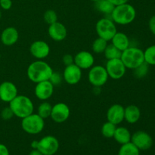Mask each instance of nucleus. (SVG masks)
Instances as JSON below:
<instances>
[{
	"label": "nucleus",
	"instance_id": "1",
	"mask_svg": "<svg viewBox=\"0 0 155 155\" xmlns=\"http://www.w3.org/2000/svg\"><path fill=\"white\" fill-rule=\"evenodd\" d=\"M53 71L49 64L43 60H36L28 66L27 76L30 81L37 83L49 80Z\"/></svg>",
	"mask_w": 155,
	"mask_h": 155
},
{
	"label": "nucleus",
	"instance_id": "2",
	"mask_svg": "<svg viewBox=\"0 0 155 155\" xmlns=\"http://www.w3.org/2000/svg\"><path fill=\"white\" fill-rule=\"evenodd\" d=\"M110 18L116 24L128 25L133 22L136 17V8L128 2L115 5L110 14Z\"/></svg>",
	"mask_w": 155,
	"mask_h": 155
},
{
	"label": "nucleus",
	"instance_id": "3",
	"mask_svg": "<svg viewBox=\"0 0 155 155\" xmlns=\"http://www.w3.org/2000/svg\"><path fill=\"white\" fill-rule=\"evenodd\" d=\"M9 107L13 111L14 115L21 119L34 113V104L33 101L28 96L24 95H17L9 102Z\"/></svg>",
	"mask_w": 155,
	"mask_h": 155
},
{
	"label": "nucleus",
	"instance_id": "4",
	"mask_svg": "<svg viewBox=\"0 0 155 155\" xmlns=\"http://www.w3.org/2000/svg\"><path fill=\"white\" fill-rule=\"evenodd\" d=\"M120 59L127 69L134 70L145 62L144 51L138 47L130 46L122 51Z\"/></svg>",
	"mask_w": 155,
	"mask_h": 155
},
{
	"label": "nucleus",
	"instance_id": "5",
	"mask_svg": "<svg viewBox=\"0 0 155 155\" xmlns=\"http://www.w3.org/2000/svg\"><path fill=\"white\" fill-rule=\"evenodd\" d=\"M21 120V128L27 134L37 135L44 130L45 120L38 114L33 113Z\"/></svg>",
	"mask_w": 155,
	"mask_h": 155
},
{
	"label": "nucleus",
	"instance_id": "6",
	"mask_svg": "<svg viewBox=\"0 0 155 155\" xmlns=\"http://www.w3.org/2000/svg\"><path fill=\"white\" fill-rule=\"evenodd\" d=\"M95 31L98 36L105 39L107 42L111 40L117 30L116 24L109 18H102L97 21L95 24Z\"/></svg>",
	"mask_w": 155,
	"mask_h": 155
},
{
	"label": "nucleus",
	"instance_id": "7",
	"mask_svg": "<svg viewBox=\"0 0 155 155\" xmlns=\"http://www.w3.org/2000/svg\"><path fill=\"white\" fill-rule=\"evenodd\" d=\"M89 70L88 80L92 86H93L94 87L101 88L107 83L109 77L104 66L93 65Z\"/></svg>",
	"mask_w": 155,
	"mask_h": 155
},
{
	"label": "nucleus",
	"instance_id": "8",
	"mask_svg": "<svg viewBox=\"0 0 155 155\" xmlns=\"http://www.w3.org/2000/svg\"><path fill=\"white\" fill-rule=\"evenodd\" d=\"M60 147L58 139L54 136L48 135L38 141L37 150L43 155H54Z\"/></svg>",
	"mask_w": 155,
	"mask_h": 155
},
{
	"label": "nucleus",
	"instance_id": "9",
	"mask_svg": "<svg viewBox=\"0 0 155 155\" xmlns=\"http://www.w3.org/2000/svg\"><path fill=\"white\" fill-rule=\"evenodd\" d=\"M104 68H105L109 78L114 80H120L124 77L127 71V68L124 64L120 58L107 60Z\"/></svg>",
	"mask_w": 155,
	"mask_h": 155
},
{
	"label": "nucleus",
	"instance_id": "10",
	"mask_svg": "<svg viewBox=\"0 0 155 155\" xmlns=\"http://www.w3.org/2000/svg\"><path fill=\"white\" fill-rule=\"evenodd\" d=\"M71 115L69 106L64 102H58L52 106L51 119L57 124H62L68 120Z\"/></svg>",
	"mask_w": 155,
	"mask_h": 155
},
{
	"label": "nucleus",
	"instance_id": "11",
	"mask_svg": "<svg viewBox=\"0 0 155 155\" xmlns=\"http://www.w3.org/2000/svg\"><path fill=\"white\" fill-rule=\"evenodd\" d=\"M131 142H133L140 151H145L152 147L153 139L148 133L139 130L132 135Z\"/></svg>",
	"mask_w": 155,
	"mask_h": 155
},
{
	"label": "nucleus",
	"instance_id": "12",
	"mask_svg": "<svg viewBox=\"0 0 155 155\" xmlns=\"http://www.w3.org/2000/svg\"><path fill=\"white\" fill-rule=\"evenodd\" d=\"M54 85L49 80L39 82L36 83L34 94L36 98L40 101H47L54 93Z\"/></svg>",
	"mask_w": 155,
	"mask_h": 155
},
{
	"label": "nucleus",
	"instance_id": "13",
	"mask_svg": "<svg viewBox=\"0 0 155 155\" xmlns=\"http://www.w3.org/2000/svg\"><path fill=\"white\" fill-rule=\"evenodd\" d=\"M82 70L75 64L65 66L63 71V79L68 84L74 86L79 83L82 78Z\"/></svg>",
	"mask_w": 155,
	"mask_h": 155
},
{
	"label": "nucleus",
	"instance_id": "14",
	"mask_svg": "<svg viewBox=\"0 0 155 155\" xmlns=\"http://www.w3.org/2000/svg\"><path fill=\"white\" fill-rule=\"evenodd\" d=\"M30 52L37 60H42L49 55L50 46L45 41L36 40L30 45Z\"/></svg>",
	"mask_w": 155,
	"mask_h": 155
},
{
	"label": "nucleus",
	"instance_id": "15",
	"mask_svg": "<svg viewBox=\"0 0 155 155\" xmlns=\"http://www.w3.org/2000/svg\"><path fill=\"white\" fill-rule=\"evenodd\" d=\"M18 95V87L11 81H4L0 84V100L9 103Z\"/></svg>",
	"mask_w": 155,
	"mask_h": 155
},
{
	"label": "nucleus",
	"instance_id": "16",
	"mask_svg": "<svg viewBox=\"0 0 155 155\" xmlns=\"http://www.w3.org/2000/svg\"><path fill=\"white\" fill-rule=\"evenodd\" d=\"M74 64L81 70H89L95 65V58L89 51H80L74 56Z\"/></svg>",
	"mask_w": 155,
	"mask_h": 155
},
{
	"label": "nucleus",
	"instance_id": "17",
	"mask_svg": "<svg viewBox=\"0 0 155 155\" xmlns=\"http://www.w3.org/2000/svg\"><path fill=\"white\" fill-rule=\"evenodd\" d=\"M48 33L49 37L55 42H61L64 40L68 35V30L64 24L57 21L48 25Z\"/></svg>",
	"mask_w": 155,
	"mask_h": 155
},
{
	"label": "nucleus",
	"instance_id": "18",
	"mask_svg": "<svg viewBox=\"0 0 155 155\" xmlns=\"http://www.w3.org/2000/svg\"><path fill=\"white\" fill-rule=\"evenodd\" d=\"M107 120L109 122L119 125L124 120V107L120 104H114L110 106L107 111Z\"/></svg>",
	"mask_w": 155,
	"mask_h": 155
},
{
	"label": "nucleus",
	"instance_id": "19",
	"mask_svg": "<svg viewBox=\"0 0 155 155\" xmlns=\"http://www.w3.org/2000/svg\"><path fill=\"white\" fill-rule=\"evenodd\" d=\"M19 39L18 30L15 27H8L2 30L0 36L2 43L6 46H12L17 43Z\"/></svg>",
	"mask_w": 155,
	"mask_h": 155
},
{
	"label": "nucleus",
	"instance_id": "20",
	"mask_svg": "<svg viewBox=\"0 0 155 155\" xmlns=\"http://www.w3.org/2000/svg\"><path fill=\"white\" fill-rule=\"evenodd\" d=\"M141 117V110L138 106L130 104L124 107V120L130 124H134Z\"/></svg>",
	"mask_w": 155,
	"mask_h": 155
},
{
	"label": "nucleus",
	"instance_id": "21",
	"mask_svg": "<svg viewBox=\"0 0 155 155\" xmlns=\"http://www.w3.org/2000/svg\"><path fill=\"white\" fill-rule=\"evenodd\" d=\"M110 42L112 45H114L121 51H124L130 46V41L128 36L123 32H117Z\"/></svg>",
	"mask_w": 155,
	"mask_h": 155
},
{
	"label": "nucleus",
	"instance_id": "22",
	"mask_svg": "<svg viewBox=\"0 0 155 155\" xmlns=\"http://www.w3.org/2000/svg\"><path fill=\"white\" fill-rule=\"evenodd\" d=\"M132 134L130 130L124 127H117L113 138L120 145L128 143L131 142Z\"/></svg>",
	"mask_w": 155,
	"mask_h": 155
},
{
	"label": "nucleus",
	"instance_id": "23",
	"mask_svg": "<svg viewBox=\"0 0 155 155\" xmlns=\"http://www.w3.org/2000/svg\"><path fill=\"white\" fill-rule=\"evenodd\" d=\"M115 5L108 0H98L95 2V8L98 12L105 15H110Z\"/></svg>",
	"mask_w": 155,
	"mask_h": 155
},
{
	"label": "nucleus",
	"instance_id": "24",
	"mask_svg": "<svg viewBox=\"0 0 155 155\" xmlns=\"http://www.w3.org/2000/svg\"><path fill=\"white\" fill-rule=\"evenodd\" d=\"M140 150L133 143L130 142L128 143L121 145L118 151L117 155H139Z\"/></svg>",
	"mask_w": 155,
	"mask_h": 155
},
{
	"label": "nucleus",
	"instance_id": "25",
	"mask_svg": "<svg viewBox=\"0 0 155 155\" xmlns=\"http://www.w3.org/2000/svg\"><path fill=\"white\" fill-rule=\"evenodd\" d=\"M103 54L107 60H110V59L120 58L122 51L110 43L107 45Z\"/></svg>",
	"mask_w": 155,
	"mask_h": 155
},
{
	"label": "nucleus",
	"instance_id": "26",
	"mask_svg": "<svg viewBox=\"0 0 155 155\" xmlns=\"http://www.w3.org/2000/svg\"><path fill=\"white\" fill-rule=\"evenodd\" d=\"M51 109H52V105L49 102L46 101H43L37 108V113L39 116L44 120L50 117L51 113Z\"/></svg>",
	"mask_w": 155,
	"mask_h": 155
},
{
	"label": "nucleus",
	"instance_id": "27",
	"mask_svg": "<svg viewBox=\"0 0 155 155\" xmlns=\"http://www.w3.org/2000/svg\"><path fill=\"white\" fill-rule=\"evenodd\" d=\"M107 41L105 39H102V38L98 37L93 41L92 45V51L95 54H101L104 53V50H105L106 47L107 46L108 43Z\"/></svg>",
	"mask_w": 155,
	"mask_h": 155
},
{
	"label": "nucleus",
	"instance_id": "28",
	"mask_svg": "<svg viewBox=\"0 0 155 155\" xmlns=\"http://www.w3.org/2000/svg\"><path fill=\"white\" fill-rule=\"evenodd\" d=\"M116 128L117 125L109 122V121H107V122H105L102 126H101V135H102L104 138L111 139V138H113L114 135Z\"/></svg>",
	"mask_w": 155,
	"mask_h": 155
},
{
	"label": "nucleus",
	"instance_id": "29",
	"mask_svg": "<svg viewBox=\"0 0 155 155\" xmlns=\"http://www.w3.org/2000/svg\"><path fill=\"white\" fill-rule=\"evenodd\" d=\"M144 58L148 65H155V45L148 47L144 51Z\"/></svg>",
	"mask_w": 155,
	"mask_h": 155
},
{
	"label": "nucleus",
	"instance_id": "30",
	"mask_svg": "<svg viewBox=\"0 0 155 155\" xmlns=\"http://www.w3.org/2000/svg\"><path fill=\"white\" fill-rule=\"evenodd\" d=\"M148 69H149V65L145 63V62H144L143 64H142L139 65V67H137V68L133 70V74H134L136 78H143L148 74Z\"/></svg>",
	"mask_w": 155,
	"mask_h": 155
},
{
	"label": "nucleus",
	"instance_id": "31",
	"mask_svg": "<svg viewBox=\"0 0 155 155\" xmlns=\"http://www.w3.org/2000/svg\"><path fill=\"white\" fill-rule=\"evenodd\" d=\"M43 19L45 23H46L48 25L58 21L57 13H56L55 11L52 10V9H48V10L45 11V12H44Z\"/></svg>",
	"mask_w": 155,
	"mask_h": 155
},
{
	"label": "nucleus",
	"instance_id": "32",
	"mask_svg": "<svg viewBox=\"0 0 155 155\" xmlns=\"http://www.w3.org/2000/svg\"><path fill=\"white\" fill-rule=\"evenodd\" d=\"M1 117L2 119L4 120H9L12 119L15 115H14L13 111L12 110V109L10 108V107H5L2 110L1 114Z\"/></svg>",
	"mask_w": 155,
	"mask_h": 155
},
{
	"label": "nucleus",
	"instance_id": "33",
	"mask_svg": "<svg viewBox=\"0 0 155 155\" xmlns=\"http://www.w3.org/2000/svg\"><path fill=\"white\" fill-rule=\"evenodd\" d=\"M62 80H63V76H62L61 74H59V73L58 72H55V71H53L52 74H51V77H50V79L48 80H49L54 86L61 84Z\"/></svg>",
	"mask_w": 155,
	"mask_h": 155
},
{
	"label": "nucleus",
	"instance_id": "34",
	"mask_svg": "<svg viewBox=\"0 0 155 155\" xmlns=\"http://www.w3.org/2000/svg\"><path fill=\"white\" fill-rule=\"evenodd\" d=\"M62 62L64 66H68L72 64H74V56L71 54H66L62 58Z\"/></svg>",
	"mask_w": 155,
	"mask_h": 155
},
{
	"label": "nucleus",
	"instance_id": "35",
	"mask_svg": "<svg viewBox=\"0 0 155 155\" xmlns=\"http://www.w3.org/2000/svg\"><path fill=\"white\" fill-rule=\"evenodd\" d=\"M0 7L5 11H8L12 7V0H0Z\"/></svg>",
	"mask_w": 155,
	"mask_h": 155
},
{
	"label": "nucleus",
	"instance_id": "36",
	"mask_svg": "<svg viewBox=\"0 0 155 155\" xmlns=\"http://www.w3.org/2000/svg\"><path fill=\"white\" fill-rule=\"evenodd\" d=\"M148 27H149V30L151 32V33L155 35V15H153L149 19Z\"/></svg>",
	"mask_w": 155,
	"mask_h": 155
},
{
	"label": "nucleus",
	"instance_id": "37",
	"mask_svg": "<svg viewBox=\"0 0 155 155\" xmlns=\"http://www.w3.org/2000/svg\"><path fill=\"white\" fill-rule=\"evenodd\" d=\"M0 155H10L8 148L4 144L0 143Z\"/></svg>",
	"mask_w": 155,
	"mask_h": 155
},
{
	"label": "nucleus",
	"instance_id": "38",
	"mask_svg": "<svg viewBox=\"0 0 155 155\" xmlns=\"http://www.w3.org/2000/svg\"><path fill=\"white\" fill-rule=\"evenodd\" d=\"M110 2L113 3L114 5H118L124 4V3L128 2L129 0H108Z\"/></svg>",
	"mask_w": 155,
	"mask_h": 155
},
{
	"label": "nucleus",
	"instance_id": "39",
	"mask_svg": "<svg viewBox=\"0 0 155 155\" xmlns=\"http://www.w3.org/2000/svg\"><path fill=\"white\" fill-rule=\"evenodd\" d=\"M29 155H43L40 151H38L37 149H33L30 152Z\"/></svg>",
	"mask_w": 155,
	"mask_h": 155
},
{
	"label": "nucleus",
	"instance_id": "40",
	"mask_svg": "<svg viewBox=\"0 0 155 155\" xmlns=\"http://www.w3.org/2000/svg\"><path fill=\"white\" fill-rule=\"evenodd\" d=\"M38 146V140H33L31 142V148L33 149H37Z\"/></svg>",
	"mask_w": 155,
	"mask_h": 155
},
{
	"label": "nucleus",
	"instance_id": "41",
	"mask_svg": "<svg viewBox=\"0 0 155 155\" xmlns=\"http://www.w3.org/2000/svg\"><path fill=\"white\" fill-rule=\"evenodd\" d=\"M2 12H1V10H0V19L2 18Z\"/></svg>",
	"mask_w": 155,
	"mask_h": 155
},
{
	"label": "nucleus",
	"instance_id": "42",
	"mask_svg": "<svg viewBox=\"0 0 155 155\" xmlns=\"http://www.w3.org/2000/svg\"><path fill=\"white\" fill-rule=\"evenodd\" d=\"M90 1H92V2H95L98 1V0H90Z\"/></svg>",
	"mask_w": 155,
	"mask_h": 155
}]
</instances>
